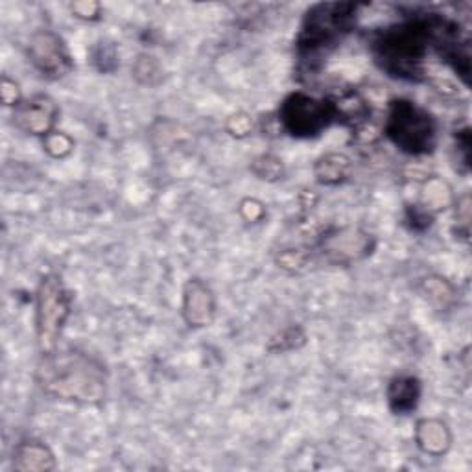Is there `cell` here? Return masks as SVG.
I'll return each mask as SVG.
<instances>
[{
	"instance_id": "cell-16",
	"label": "cell",
	"mask_w": 472,
	"mask_h": 472,
	"mask_svg": "<svg viewBox=\"0 0 472 472\" xmlns=\"http://www.w3.org/2000/svg\"><path fill=\"white\" fill-rule=\"evenodd\" d=\"M454 196H452V188L437 179V177H430L425 186H423V204L421 207H425L428 213L434 211H443L447 207L452 206Z\"/></svg>"
},
{
	"instance_id": "cell-3",
	"label": "cell",
	"mask_w": 472,
	"mask_h": 472,
	"mask_svg": "<svg viewBox=\"0 0 472 472\" xmlns=\"http://www.w3.org/2000/svg\"><path fill=\"white\" fill-rule=\"evenodd\" d=\"M357 14L358 5L353 3H321L306 12L296 43L301 75L319 73L325 57L357 25Z\"/></svg>"
},
{
	"instance_id": "cell-7",
	"label": "cell",
	"mask_w": 472,
	"mask_h": 472,
	"mask_svg": "<svg viewBox=\"0 0 472 472\" xmlns=\"http://www.w3.org/2000/svg\"><path fill=\"white\" fill-rule=\"evenodd\" d=\"M30 63L35 66V71L48 80H61L73 71V57L65 41L50 32L41 30L35 32L28 45Z\"/></svg>"
},
{
	"instance_id": "cell-19",
	"label": "cell",
	"mask_w": 472,
	"mask_h": 472,
	"mask_svg": "<svg viewBox=\"0 0 472 472\" xmlns=\"http://www.w3.org/2000/svg\"><path fill=\"white\" fill-rule=\"evenodd\" d=\"M306 342V334L301 326H288L285 328L279 336H276V338H272V342H269L267 349L274 351V353H286V351H294V349H299L301 346H305Z\"/></svg>"
},
{
	"instance_id": "cell-9",
	"label": "cell",
	"mask_w": 472,
	"mask_h": 472,
	"mask_svg": "<svg viewBox=\"0 0 472 472\" xmlns=\"http://www.w3.org/2000/svg\"><path fill=\"white\" fill-rule=\"evenodd\" d=\"M59 109L57 104L46 95H34L28 100H23L14 111V124L25 133L35 135V137H48L57 122Z\"/></svg>"
},
{
	"instance_id": "cell-18",
	"label": "cell",
	"mask_w": 472,
	"mask_h": 472,
	"mask_svg": "<svg viewBox=\"0 0 472 472\" xmlns=\"http://www.w3.org/2000/svg\"><path fill=\"white\" fill-rule=\"evenodd\" d=\"M423 294H425L427 299H430L434 305L443 306V308H447L448 305H452L454 299H456V290H454V286H452L447 279L437 277V276L427 277V279L423 281Z\"/></svg>"
},
{
	"instance_id": "cell-5",
	"label": "cell",
	"mask_w": 472,
	"mask_h": 472,
	"mask_svg": "<svg viewBox=\"0 0 472 472\" xmlns=\"http://www.w3.org/2000/svg\"><path fill=\"white\" fill-rule=\"evenodd\" d=\"M69 314L71 294L66 292L63 281L57 276L43 277L35 294V330L43 355L57 349V340Z\"/></svg>"
},
{
	"instance_id": "cell-4",
	"label": "cell",
	"mask_w": 472,
	"mask_h": 472,
	"mask_svg": "<svg viewBox=\"0 0 472 472\" xmlns=\"http://www.w3.org/2000/svg\"><path fill=\"white\" fill-rule=\"evenodd\" d=\"M387 139L410 156L432 154L437 145V124L434 116L410 100H393L384 120Z\"/></svg>"
},
{
	"instance_id": "cell-14",
	"label": "cell",
	"mask_w": 472,
	"mask_h": 472,
	"mask_svg": "<svg viewBox=\"0 0 472 472\" xmlns=\"http://www.w3.org/2000/svg\"><path fill=\"white\" fill-rule=\"evenodd\" d=\"M55 467L52 450L39 441H23L14 448V468L19 472H46Z\"/></svg>"
},
{
	"instance_id": "cell-22",
	"label": "cell",
	"mask_w": 472,
	"mask_h": 472,
	"mask_svg": "<svg viewBox=\"0 0 472 472\" xmlns=\"http://www.w3.org/2000/svg\"><path fill=\"white\" fill-rule=\"evenodd\" d=\"M310 262V253L303 249H286L277 256L279 267L286 269V272H301L303 267Z\"/></svg>"
},
{
	"instance_id": "cell-21",
	"label": "cell",
	"mask_w": 472,
	"mask_h": 472,
	"mask_svg": "<svg viewBox=\"0 0 472 472\" xmlns=\"http://www.w3.org/2000/svg\"><path fill=\"white\" fill-rule=\"evenodd\" d=\"M43 145H45L46 154L55 159L66 157L75 148V141L69 137V135H65L61 131H52L48 137H45Z\"/></svg>"
},
{
	"instance_id": "cell-2",
	"label": "cell",
	"mask_w": 472,
	"mask_h": 472,
	"mask_svg": "<svg viewBox=\"0 0 472 472\" xmlns=\"http://www.w3.org/2000/svg\"><path fill=\"white\" fill-rule=\"evenodd\" d=\"M434 48L430 15L412 17L384 28L373 39V54L389 76L421 82L427 78V54Z\"/></svg>"
},
{
	"instance_id": "cell-11",
	"label": "cell",
	"mask_w": 472,
	"mask_h": 472,
	"mask_svg": "<svg viewBox=\"0 0 472 472\" xmlns=\"http://www.w3.org/2000/svg\"><path fill=\"white\" fill-rule=\"evenodd\" d=\"M334 120L351 126L355 131L371 120V109L366 98L355 89H338L326 98Z\"/></svg>"
},
{
	"instance_id": "cell-28",
	"label": "cell",
	"mask_w": 472,
	"mask_h": 472,
	"mask_svg": "<svg viewBox=\"0 0 472 472\" xmlns=\"http://www.w3.org/2000/svg\"><path fill=\"white\" fill-rule=\"evenodd\" d=\"M408 220L412 222L414 229H427L432 224V213H428L421 206H414L408 211Z\"/></svg>"
},
{
	"instance_id": "cell-17",
	"label": "cell",
	"mask_w": 472,
	"mask_h": 472,
	"mask_svg": "<svg viewBox=\"0 0 472 472\" xmlns=\"http://www.w3.org/2000/svg\"><path fill=\"white\" fill-rule=\"evenodd\" d=\"M133 76L143 85H157L163 80V66L154 55L141 54L133 63Z\"/></svg>"
},
{
	"instance_id": "cell-20",
	"label": "cell",
	"mask_w": 472,
	"mask_h": 472,
	"mask_svg": "<svg viewBox=\"0 0 472 472\" xmlns=\"http://www.w3.org/2000/svg\"><path fill=\"white\" fill-rule=\"evenodd\" d=\"M251 170L258 179H264V181H279L285 176L283 161L269 154L256 157L251 165Z\"/></svg>"
},
{
	"instance_id": "cell-8",
	"label": "cell",
	"mask_w": 472,
	"mask_h": 472,
	"mask_svg": "<svg viewBox=\"0 0 472 472\" xmlns=\"http://www.w3.org/2000/svg\"><path fill=\"white\" fill-rule=\"evenodd\" d=\"M375 242L371 235L358 227L332 229L319 240V253L332 264H351L366 258Z\"/></svg>"
},
{
	"instance_id": "cell-12",
	"label": "cell",
	"mask_w": 472,
	"mask_h": 472,
	"mask_svg": "<svg viewBox=\"0 0 472 472\" xmlns=\"http://www.w3.org/2000/svg\"><path fill=\"white\" fill-rule=\"evenodd\" d=\"M421 398V382L414 375H398L387 386V404L393 414H412Z\"/></svg>"
},
{
	"instance_id": "cell-25",
	"label": "cell",
	"mask_w": 472,
	"mask_h": 472,
	"mask_svg": "<svg viewBox=\"0 0 472 472\" xmlns=\"http://www.w3.org/2000/svg\"><path fill=\"white\" fill-rule=\"evenodd\" d=\"M240 215L244 216L246 222H258L264 216V206L258 199L247 197L240 204Z\"/></svg>"
},
{
	"instance_id": "cell-10",
	"label": "cell",
	"mask_w": 472,
	"mask_h": 472,
	"mask_svg": "<svg viewBox=\"0 0 472 472\" xmlns=\"http://www.w3.org/2000/svg\"><path fill=\"white\" fill-rule=\"evenodd\" d=\"M216 316V297L201 279H190L183 292V317L190 326H209Z\"/></svg>"
},
{
	"instance_id": "cell-6",
	"label": "cell",
	"mask_w": 472,
	"mask_h": 472,
	"mask_svg": "<svg viewBox=\"0 0 472 472\" xmlns=\"http://www.w3.org/2000/svg\"><path fill=\"white\" fill-rule=\"evenodd\" d=\"M277 122L292 137L310 139L325 131L334 116L326 100H317L306 93H292L283 100Z\"/></svg>"
},
{
	"instance_id": "cell-1",
	"label": "cell",
	"mask_w": 472,
	"mask_h": 472,
	"mask_svg": "<svg viewBox=\"0 0 472 472\" xmlns=\"http://www.w3.org/2000/svg\"><path fill=\"white\" fill-rule=\"evenodd\" d=\"M39 387L61 400L98 404L107 393L105 367L80 351H59L43 355L35 373Z\"/></svg>"
},
{
	"instance_id": "cell-24",
	"label": "cell",
	"mask_w": 472,
	"mask_h": 472,
	"mask_svg": "<svg viewBox=\"0 0 472 472\" xmlns=\"http://www.w3.org/2000/svg\"><path fill=\"white\" fill-rule=\"evenodd\" d=\"M0 95H3V102L6 105H14L17 107L23 98H21V89L15 82L8 80V78H3V82H0Z\"/></svg>"
},
{
	"instance_id": "cell-23",
	"label": "cell",
	"mask_w": 472,
	"mask_h": 472,
	"mask_svg": "<svg viewBox=\"0 0 472 472\" xmlns=\"http://www.w3.org/2000/svg\"><path fill=\"white\" fill-rule=\"evenodd\" d=\"M227 131L233 135V137H247V135L253 131V120L247 113H236L233 116H229L227 120Z\"/></svg>"
},
{
	"instance_id": "cell-13",
	"label": "cell",
	"mask_w": 472,
	"mask_h": 472,
	"mask_svg": "<svg viewBox=\"0 0 472 472\" xmlns=\"http://www.w3.org/2000/svg\"><path fill=\"white\" fill-rule=\"evenodd\" d=\"M416 443L428 456H445L452 447V432L441 419H421L416 428Z\"/></svg>"
},
{
	"instance_id": "cell-15",
	"label": "cell",
	"mask_w": 472,
	"mask_h": 472,
	"mask_svg": "<svg viewBox=\"0 0 472 472\" xmlns=\"http://www.w3.org/2000/svg\"><path fill=\"white\" fill-rule=\"evenodd\" d=\"M351 172V159L344 154H326L317 159L314 166L316 179L321 185H340L349 177Z\"/></svg>"
},
{
	"instance_id": "cell-27",
	"label": "cell",
	"mask_w": 472,
	"mask_h": 472,
	"mask_svg": "<svg viewBox=\"0 0 472 472\" xmlns=\"http://www.w3.org/2000/svg\"><path fill=\"white\" fill-rule=\"evenodd\" d=\"M96 65H98V69L100 71H104V73H109L111 69H109V61L116 66V52H115V48L113 46H109V45H102L100 48H98V52H95V59H93Z\"/></svg>"
},
{
	"instance_id": "cell-26",
	"label": "cell",
	"mask_w": 472,
	"mask_h": 472,
	"mask_svg": "<svg viewBox=\"0 0 472 472\" xmlns=\"http://www.w3.org/2000/svg\"><path fill=\"white\" fill-rule=\"evenodd\" d=\"M73 14L78 17V19H84V21H96L100 17V5L98 3H93V0H85V3H75L71 6Z\"/></svg>"
}]
</instances>
